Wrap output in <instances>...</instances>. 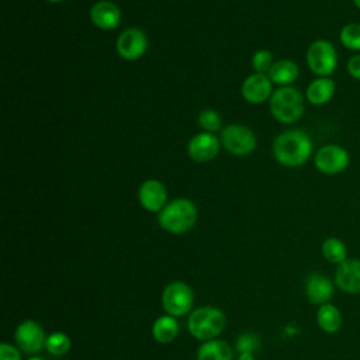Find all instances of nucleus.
Here are the masks:
<instances>
[{"instance_id":"f257e3e1","label":"nucleus","mask_w":360,"mask_h":360,"mask_svg":"<svg viewBox=\"0 0 360 360\" xmlns=\"http://www.w3.org/2000/svg\"><path fill=\"white\" fill-rule=\"evenodd\" d=\"M312 153V142L301 129H287L278 134L273 142L276 160L287 167L302 166Z\"/></svg>"},{"instance_id":"f03ea898","label":"nucleus","mask_w":360,"mask_h":360,"mask_svg":"<svg viewBox=\"0 0 360 360\" xmlns=\"http://www.w3.org/2000/svg\"><path fill=\"white\" fill-rule=\"evenodd\" d=\"M197 221V208L187 198H176L166 204L158 214L159 225L174 235L190 231Z\"/></svg>"},{"instance_id":"7ed1b4c3","label":"nucleus","mask_w":360,"mask_h":360,"mask_svg":"<svg viewBox=\"0 0 360 360\" xmlns=\"http://www.w3.org/2000/svg\"><path fill=\"white\" fill-rule=\"evenodd\" d=\"M225 314L215 307H201L190 312L187 329L198 340L207 342L215 339L225 329Z\"/></svg>"},{"instance_id":"20e7f679","label":"nucleus","mask_w":360,"mask_h":360,"mask_svg":"<svg viewBox=\"0 0 360 360\" xmlns=\"http://www.w3.org/2000/svg\"><path fill=\"white\" fill-rule=\"evenodd\" d=\"M270 112L283 124H292L304 114V97L295 87L281 86L270 97Z\"/></svg>"},{"instance_id":"39448f33","label":"nucleus","mask_w":360,"mask_h":360,"mask_svg":"<svg viewBox=\"0 0 360 360\" xmlns=\"http://www.w3.org/2000/svg\"><path fill=\"white\" fill-rule=\"evenodd\" d=\"M307 65L318 77H329L338 66V52L328 39H315L307 49Z\"/></svg>"},{"instance_id":"423d86ee","label":"nucleus","mask_w":360,"mask_h":360,"mask_svg":"<svg viewBox=\"0 0 360 360\" xmlns=\"http://www.w3.org/2000/svg\"><path fill=\"white\" fill-rule=\"evenodd\" d=\"M194 304V292L188 284L180 280L170 281L162 292V305L167 315L183 316L190 314Z\"/></svg>"},{"instance_id":"0eeeda50","label":"nucleus","mask_w":360,"mask_h":360,"mask_svg":"<svg viewBox=\"0 0 360 360\" xmlns=\"http://www.w3.org/2000/svg\"><path fill=\"white\" fill-rule=\"evenodd\" d=\"M221 143L232 155H249L256 148L255 134L245 125L231 124L221 131Z\"/></svg>"},{"instance_id":"6e6552de","label":"nucleus","mask_w":360,"mask_h":360,"mask_svg":"<svg viewBox=\"0 0 360 360\" xmlns=\"http://www.w3.org/2000/svg\"><path fill=\"white\" fill-rule=\"evenodd\" d=\"M314 163L318 172L332 176L342 173L349 166L350 155L343 146L328 143L316 150Z\"/></svg>"},{"instance_id":"1a4fd4ad","label":"nucleus","mask_w":360,"mask_h":360,"mask_svg":"<svg viewBox=\"0 0 360 360\" xmlns=\"http://www.w3.org/2000/svg\"><path fill=\"white\" fill-rule=\"evenodd\" d=\"M46 336L44 328L32 319L21 322L14 332V340L17 347L25 354H35L45 347Z\"/></svg>"},{"instance_id":"9d476101","label":"nucleus","mask_w":360,"mask_h":360,"mask_svg":"<svg viewBox=\"0 0 360 360\" xmlns=\"http://www.w3.org/2000/svg\"><path fill=\"white\" fill-rule=\"evenodd\" d=\"M148 48V38L139 28H127L117 39V52L122 59L135 60L141 58Z\"/></svg>"},{"instance_id":"9b49d317","label":"nucleus","mask_w":360,"mask_h":360,"mask_svg":"<svg viewBox=\"0 0 360 360\" xmlns=\"http://www.w3.org/2000/svg\"><path fill=\"white\" fill-rule=\"evenodd\" d=\"M141 205L149 212H160L167 204V191L162 181L149 179L145 180L138 190Z\"/></svg>"},{"instance_id":"f8f14e48","label":"nucleus","mask_w":360,"mask_h":360,"mask_svg":"<svg viewBox=\"0 0 360 360\" xmlns=\"http://www.w3.org/2000/svg\"><path fill=\"white\" fill-rule=\"evenodd\" d=\"M219 139L212 132H200L187 145L188 156L198 163L208 162L218 155Z\"/></svg>"},{"instance_id":"ddd939ff","label":"nucleus","mask_w":360,"mask_h":360,"mask_svg":"<svg viewBox=\"0 0 360 360\" xmlns=\"http://www.w3.org/2000/svg\"><path fill=\"white\" fill-rule=\"evenodd\" d=\"M271 80L264 73H253L242 83V96L246 101L259 104L271 97Z\"/></svg>"},{"instance_id":"4468645a","label":"nucleus","mask_w":360,"mask_h":360,"mask_svg":"<svg viewBox=\"0 0 360 360\" xmlns=\"http://www.w3.org/2000/svg\"><path fill=\"white\" fill-rule=\"evenodd\" d=\"M335 284L347 294H360V259H346L335 273Z\"/></svg>"},{"instance_id":"2eb2a0df","label":"nucleus","mask_w":360,"mask_h":360,"mask_svg":"<svg viewBox=\"0 0 360 360\" xmlns=\"http://www.w3.org/2000/svg\"><path fill=\"white\" fill-rule=\"evenodd\" d=\"M90 20L100 30H114L121 22V11L112 1L100 0L90 8Z\"/></svg>"},{"instance_id":"dca6fc26","label":"nucleus","mask_w":360,"mask_h":360,"mask_svg":"<svg viewBox=\"0 0 360 360\" xmlns=\"http://www.w3.org/2000/svg\"><path fill=\"white\" fill-rule=\"evenodd\" d=\"M305 294L311 304H326L333 295V284L326 276L314 273L305 281Z\"/></svg>"},{"instance_id":"f3484780","label":"nucleus","mask_w":360,"mask_h":360,"mask_svg":"<svg viewBox=\"0 0 360 360\" xmlns=\"http://www.w3.org/2000/svg\"><path fill=\"white\" fill-rule=\"evenodd\" d=\"M335 94V82L330 77H318L309 83L305 91L307 100L314 105H322L332 100Z\"/></svg>"},{"instance_id":"a211bd4d","label":"nucleus","mask_w":360,"mask_h":360,"mask_svg":"<svg viewBox=\"0 0 360 360\" xmlns=\"http://www.w3.org/2000/svg\"><path fill=\"white\" fill-rule=\"evenodd\" d=\"M232 347L219 339H211L202 342L197 350V360H232Z\"/></svg>"},{"instance_id":"6ab92c4d","label":"nucleus","mask_w":360,"mask_h":360,"mask_svg":"<svg viewBox=\"0 0 360 360\" xmlns=\"http://www.w3.org/2000/svg\"><path fill=\"white\" fill-rule=\"evenodd\" d=\"M298 75H300V69L295 62L290 59H280L273 63L267 76L276 84L288 86L297 80Z\"/></svg>"},{"instance_id":"aec40b11","label":"nucleus","mask_w":360,"mask_h":360,"mask_svg":"<svg viewBox=\"0 0 360 360\" xmlns=\"http://www.w3.org/2000/svg\"><path fill=\"white\" fill-rule=\"evenodd\" d=\"M180 326L176 316L162 315L152 325V336L159 343H170L179 335Z\"/></svg>"},{"instance_id":"412c9836","label":"nucleus","mask_w":360,"mask_h":360,"mask_svg":"<svg viewBox=\"0 0 360 360\" xmlns=\"http://www.w3.org/2000/svg\"><path fill=\"white\" fill-rule=\"evenodd\" d=\"M316 322L323 332L335 333L342 326V314L335 305L326 302L319 305L316 311Z\"/></svg>"},{"instance_id":"4be33fe9","label":"nucleus","mask_w":360,"mask_h":360,"mask_svg":"<svg viewBox=\"0 0 360 360\" xmlns=\"http://www.w3.org/2000/svg\"><path fill=\"white\" fill-rule=\"evenodd\" d=\"M321 252L322 256L333 264H340L347 259V250H346V245L343 243V240H340L339 238H328L322 242L321 246Z\"/></svg>"},{"instance_id":"5701e85b","label":"nucleus","mask_w":360,"mask_h":360,"mask_svg":"<svg viewBox=\"0 0 360 360\" xmlns=\"http://www.w3.org/2000/svg\"><path fill=\"white\" fill-rule=\"evenodd\" d=\"M45 349L52 356H63L70 350V339L63 332H52L46 336Z\"/></svg>"},{"instance_id":"b1692460","label":"nucleus","mask_w":360,"mask_h":360,"mask_svg":"<svg viewBox=\"0 0 360 360\" xmlns=\"http://www.w3.org/2000/svg\"><path fill=\"white\" fill-rule=\"evenodd\" d=\"M342 45L350 51H360V24L349 22L342 27L339 32Z\"/></svg>"},{"instance_id":"393cba45","label":"nucleus","mask_w":360,"mask_h":360,"mask_svg":"<svg viewBox=\"0 0 360 360\" xmlns=\"http://www.w3.org/2000/svg\"><path fill=\"white\" fill-rule=\"evenodd\" d=\"M198 124L202 129H205V132H215L218 129H221V117L217 111L214 110H202L198 114Z\"/></svg>"},{"instance_id":"a878e982","label":"nucleus","mask_w":360,"mask_h":360,"mask_svg":"<svg viewBox=\"0 0 360 360\" xmlns=\"http://www.w3.org/2000/svg\"><path fill=\"white\" fill-rule=\"evenodd\" d=\"M260 347V339L256 333H242L236 340V350L239 353H255Z\"/></svg>"},{"instance_id":"bb28decb","label":"nucleus","mask_w":360,"mask_h":360,"mask_svg":"<svg viewBox=\"0 0 360 360\" xmlns=\"http://www.w3.org/2000/svg\"><path fill=\"white\" fill-rule=\"evenodd\" d=\"M252 66L256 70V73L269 72L270 68L273 66V56H271L270 51H267V49L256 51L255 55L252 56Z\"/></svg>"},{"instance_id":"cd10ccee","label":"nucleus","mask_w":360,"mask_h":360,"mask_svg":"<svg viewBox=\"0 0 360 360\" xmlns=\"http://www.w3.org/2000/svg\"><path fill=\"white\" fill-rule=\"evenodd\" d=\"M0 360H21V350L4 342L0 345Z\"/></svg>"},{"instance_id":"c85d7f7f","label":"nucleus","mask_w":360,"mask_h":360,"mask_svg":"<svg viewBox=\"0 0 360 360\" xmlns=\"http://www.w3.org/2000/svg\"><path fill=\"white\" fill-rule=\"evenodd\" d=\"M346 69L353 79L360 80V53H356L352 58H349L346 63Z\"/></svg>"},{"instance_id":"c756f323","label":"nucleus","mask_w":360,"mask_h":360,"mask_svg":"<svg viewBox=\"0 0 360 360\" xmlns=\"http://www.w3.org/2000/svg\"><path fill=\"white\" fill-rule=\"evenodd\" d=\"M238 360H255L253 353H239Z\"/></svg>"},{"instance_id":"7c9ffc66","label":"nucleus","mask_w":360,"mask_h":360,"mask_svg":"<svg viewBox=\"0 0 360 360\" xmlns=\"http://www.w3.org/2000/svg\"><path fill=\"white\" fill-rule=\"evenodd\" d=\"M27 360H45V359L38 357V356H34V357H30V359H27Z\"/></svg>"},{"instance_id":"2f4dec72","label":"nucleus","mask_w":360,"mask_h":360,"mask_svg":"<svg viewBox=\"0 0 360 360\" xmlns=\"http://www.w3.org/2000/svg\"><path fill=\"white\" fill-rule=\"evenodd\" d=\"M352 1H353V3H354V6L360 10V0H352Z\"/></svg>"},{"instance_id":"473e14b6","label":"nucleus","mask_w":360,"mask_h":360,"mask_svg":"<svg viewBox=\"0 0 360 360\" xmlns=\"http://www.w3.org/2000/svg\"><path fill=\"white\" fill-rule=\"evenodd\" d=\"M46 1H51V3H59V1H62V0H46Z\"/></svg>"}]
</instances>
